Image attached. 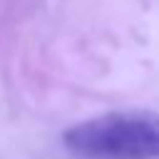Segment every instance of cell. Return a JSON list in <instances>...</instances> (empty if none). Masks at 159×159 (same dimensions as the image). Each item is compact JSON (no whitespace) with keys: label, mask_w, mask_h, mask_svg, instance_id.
Wrapping results in <instances>:
<instances>
[{"label":"cell","mask_w":159,"mask_h":159,"mask_svg":"<svg viewBox=\"0 0 159 159\" xmlns=\"http://www.w3.org/2000/svg\"><path fill=\"white\" fill-rule=\"evenodd\" d=\"M62 144L80 159H159V114L107 112L70 127Z\"/></svg>","instance_id":"obj_1"}]
</instances>
